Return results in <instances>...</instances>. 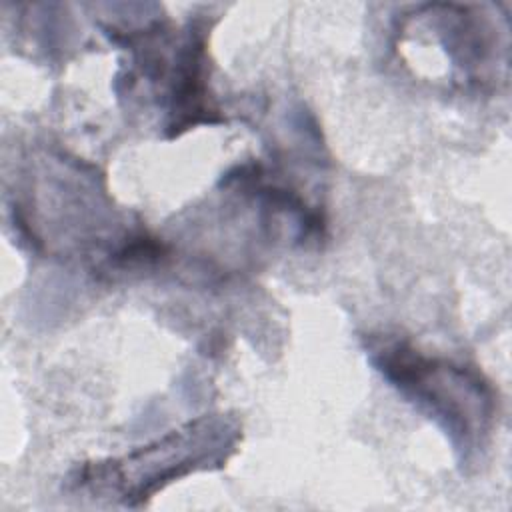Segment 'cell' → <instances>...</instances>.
<instances>
[{
	"label": "cell",
	"mask_w": 512,
	"mask_h": 512,
	"mask_svg": "<svg viewBox=\"0 0 512 512\" xmlns=\"http://www.w3.org/2000/svg\"><path fill=\"white\" fill-rule=\"evenodd\" d=\"M374 368L408 402L426 412L468 464L486 446L496 420V392L472 366L426 356L412 344L376 338L368 346Z\"/></svg>",
	"instance_id": "6da1fadb"
},
{
	"label": "cell",
	"mask_w": 512,
	"mask_h": 512,
	"mask_svg": "<svg viewBox=\"0 0 512 512\" xmlns=\"http://www.w3.org/2000/svg\"><path fill=\"white\" fill-rule=\"evenodd\" d=\"M240 438L242 428L234 416L204 414L120 458L80 466L72 482L92 496L136 508L174 480L224 466Z\"/></svg>",
	"instance_id": "7a4b0ae2"
},
{
	"label": "cell",
	"mask_w": 512,
	"mask_h": 512,
	"mask_svg": "<svg viewBox=\"0 0 512 512\" xmlns=\"http://www.w3.org/2000/svg\"><path fill=\"white\" fill-rule=\"evenodd\" d=\"M214 114L208 94L206 28L190 24L172 56L166 130L178 136L196 124L216 122Z\"/></svg>",
	"instance_id": "3957f363"
}]
</instances>
